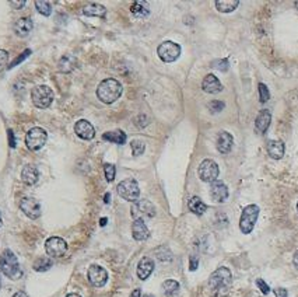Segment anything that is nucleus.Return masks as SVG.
Here are the masks:
<instances>
[{
	"label": "nucleus",
	"mask_w": 298,
	"mask_h": 297,
	"mask_svg": "<svg viewBox=\"0 0 298 297\" xmlns=\"http://www.w3.org/2000/svg\"><path fill=\"white\" fill-rule=\"evenodd\" d=\"M144 297H154V296H151V295H146V296Z\"/></svg>",
	"instance_id": "nucleus-53"
},
{
	"label": "nucleus",
	"mask_w": 298,
	"mask_h": 297,
	"mask_svg": "<svg viewBox=\"0 0 298 297\" xmlns=\"http://www.w3.org/2000/svg\"><path fill=\"white\" fill-rule=\"evenodd\" d=\"M45 251L50 258H62L67 252V243L60 237H50L45 243Z\"/></svg>",
	"instance_id": "nucleus-11"
},
{
	"label": "nucleus",
	"mask_w": 298,
	"mask_h": 297,
	"mask_svg": "<svg viewBox=\"0 0 298 297\" xmlns=\"http://www.w3.org/2000/svg\"><path fill=\"white\" fill-rule=\"evenodd\" d=\"M48 139V133L45 129L35 126L33 129H30L27 135H25V145L31 151H37L45 146Z\"/></svg>",
	"instance_id": "nucleus-7"
},
{
	"label": "nucleus",
	"mask_w": 298,
	"mask_h": 297,
	"mask_svg": "<svg viewBox=\"0 0 298 297\" xmlns=\"http://www.w3.org/2000/svg\"><path fill=\"white\" fill-rule=\"evenodd\" d=\"M20 209L24 212V215L30 219H38L41 216V205L37 199L34 198H23L20 200Z\"/></svg>",
	"instance_id": "nucleus-13"
},
{
	"label": "nucleus",
	"mask_w": 298,
	"mask_h": 297,
	"mask_svg": "<svg viewBox=\"0 0 298 297\" xmlns=\"http://www.w3.org/2000/svg\"><path fill=\"white\" fill-rule=\"evenodd\" d=\"M104 173H105V178L108 182H112L115 180L116 168L114 164H104Z\"/></svg>",
	"instance_id": "nucleus-34"
},
{
	"label": "nucleus",
	"mask_w": 298,
	"mask_h": 297,
	"mask_svg": "<svg viewBox=\"0 0 298 297\" xmlns=\"http://www.w3.org/2000/svg\"><path fill=\"white\" fill-rule=\"evenodd\" d=\"M130 148H132L133 156H141L146 150V145L143 141H132Z\"/></svg>",
	"instance_id": "nucleus-33"
},
{
	"label": "nucleus",
	"mask_w": 298,
	"mask_h": 297,
	"mask_svg": "<svg viewBox=\"0 0 298 297\" xmlns=\"http://www.w3.org/2000/svg\"><path fill=\"white\" fill-rule=\"evenodd\" d=\"M202 89L209 94H217V93L223 91V84L220 83V80L215 77L214 74H207L202 82Z\"/></svg>",
	"instance_id": "nucleus-20"
},
{
	"label": "nucleus",
	"mask_w": 298,
	"mask_h": 297,
	"mask_svg": "<svg viewBox=\"0 0 298 297\" xmlns=\"http://www.w3.org/2000/svg\"><path fill=\"white\" fill-rule=\"evenodd\" d=\"M198 265H199L198 258L191 256V265H189V269H191V271H196V269H198Z\"/></svg>",
	"instance_id": "nucleus-44"
},
{
	"label": "nucleus",
	"mask_w": 298,
	"mask_h": 297,
	"mask_svg": "<svg viewBox=\"0 0 298 297\" xmlns=\"http://www.w3.org/2000/svg\"><path fill=\"white\" fill-rule=\"evenodd\" d=\"M83 14L87 17H99L104 18L107 14V8L99 3H88L83 7Z\"/></svg>",
	"instance_id": "nucleus-24"
},
{
	"label": "nucleus",
	"mask_w": 298,
	"mask_h": 297,
	"mask_svg": "<svg viewBox=\"0 0 298 297\" xmlns=\"http://www.w3.org/2000/svg\"><path fill=\"white\" fill-rule=\"evenodd\" d=\"M76 63H77V60L72 55H66L59 60V70L63 73H69L75 69Z\"/></svg>",
	"instance_id": "nucleus-29"
},
{
	"label": "nucleus",
	"mask_w": 298,
	"mask_h": 297,
	"mask_svg": "<svg viewBox=\"0 0 298 297\" xmlns=\"http://www.w3.org/2000/svg\"><path fill=\"white\" fill-rule=\"evenodd\" d=\"M293 264H294V266L298 269V251L294 254V256H293Z\"/></svg>",
	"instance_id": "nucleus-46"
},
{
	"label": "nucleus",
	"mask_w": 298,
	"mask_h": 297,
	"mask_svg": "<svg viewBox=\"0 0 298 297\" xmlns=\"http://www.w3.org/2000/svg\"><path fill=\"white\" fill-rule=\"evenodd\" d=\"M99 224H101V226H105V224H107V217L101 219V222H99Z\"/></svg>",
	"instance_id": "nucleus-48"
},
{
	"label": "nucleus",
	"mask_w": 298,
	"mask_h": 297,
	"mask_svg": "<svg viewBox=\"0 0 298 297\" xmlns=\"http://www.w3.org/2000/svg\"><path fill=\"white\" fill-rule=\"evenodd\" d=\"M130 11H132V14L134 17L144 18V17H147L150 14V4L147 1H144V0H137V1H134L132 4Z\"/></svg>",
	"instance_id": "nucleus-25"
},
{
	"label": "nucleus",
	"mask_w": 298,
	"mask_h": 297,
	"mask_svg": "<svg viewBox=\"0 0 298 297\" xmlns=\"http://www.w3.org/2000/svg\"><path fill=\"white\" fill-rule=\"evenodd\" d=\"M153 271H154V261L149 256L141 258L140 262L137 264V278L140 281H146V279H149Z\"/></svg>",
	"instance_id": "nucleus-18"
},
{
	"label": "nucleus",
	"mask_w": 298,
	"mask_h": 297,
	"mask_svg": "<svg viewBox=\"0 0 298 297\" xmlns=\"http://www.w3.org/2000/svg\"><path fill=\"white\" fill-rule=\"evenodd\" d=\"M116 191H118V195L121 198L125 199V200H129V202H136L140 197L139 184L133 178H128V180L119 182L116 187Z\"/></svg>",
	"instance_id": "nucleus-5"
},
{
	"label": "nucleus",
	"mask_w": 298,
	"mask_h": 297,
	"mask_svg": "<svg viewBox=\"0 0 298 297\" xmlns=\"http://www.w3.org/2000/svg\"><path fill=\"white\" fill-rule=\"evenodd\" d=\"M232 285L231 271L225 266L217 268L209 278V292L212 297H224L230 293Z\"/></svg>",
	"instance_id": "nucleus-1"
},
{
	"label": "nucleus",
	"mask_w": 298,
	"mask_h": 297,
	"mask_svg": "<svg viewBox=\"0 0 298 297\" xmlns=\"http://www.w3.org/2000/svg\"><path fill=\"white\" fill-rule=\"evenodd\" d=\"M30 53H31V50H25V52H23L20 58H17L16 60H14V62H11V65L8 66V69H11V67H14V66H16V65H18L20 62H23V60H24V59L27 58L28 55H30Z\"/></svg>",
	"instance_id": "nucleus-40"
},
{
	"label": "nucleus",
	"mask_w": 298,
	"mask_h": 297,
	"mask_svg": "<svg viewBox=\"0 0 298 297\" xmlns=\"http://www.w3.org/2000/svg\"><path fill=\"white\" fill-rule=\"evenodd\" d=\"M87 276H88V282L95 288H102L107 285L108 272L99 265H91Z\"/></svg>",
	"instance_id": "nucleus-12"
},
{
	"label": "nucleus",
	"mask_w": 298,
	"mask_h": 297,
	"mask_svg": "<svg viewBox=\"0 0 298 297\" xmlns=\"http://www.w3.org/2000/svg\"><path fill=\"white\" fill-rule=\"evenodd\" d=\"M35 7L38 10V13L45 17H49L52 14V4L46 0H37L35 1Z\"/></svg>",
	"instance_id": "nucleus-31"
},
{
	"label": "nucleus",
	"mask_w": 298,
	"mask_h": 297,
	"mask_svg": "<svg viewBox=\"0 0 298 297\" xmlns=\"http://www.w3.org/2000/svg\"><path fill=\"white\" fill-rule=\"evenodd\" d=\"M8 145H10V148H16V138H14V132L11 131V129H8Z\"/></svg>",
	"instance_id": "nucleus-42"
},
{
	"label": "nucleus",
	"mask_w": 298,
	"mask_h": 297,
	"mask_svg": "<svg viewBox=\"0 0 298 297\" xmlns=\"http://www.w3.org/2000/svg\"><path fill=\"white\" fill-rule=\"evenodd\" d=\"M272 122V114L269 109H262L259 114H257L256 119H255V131L257 133H265Z\"/></svg>",
	"instance_id": "nucleus-17"
},
{
	"label": "nucleus",
	"mask_w": 298,
	"mask_h": 297,
	"mask_svg": "<svg viewBox=\"0 0 298 297\" xmlns=\"http://www.w3.org/2000/svg\"><path fill=\"white\" fill-rule=\"evenodd\" d=\"M13 297H28V295L25 292H17V293H14Z\"/></svg>",
	"instance_id": "nucleus-47"
},
{
	"label": "nucleus",
	"mask_w": 298,
	"mask_h": 297,
	"mask_svg": "<svg viewBox=\"0 0 298 297\" xmlns=\"http://www.w3.org/2000/svg\"><path fill=\"white\" fill-rule=\"evenodd\" d=\"M266 150H267V154L273 160H280L286 153V146L282 141H269L266 145Z\"/></svg>",
	"instance_id": "nucleus-22"
},
{
	"label": "nucleus",
	"mask_w": 298,
	"mask_h": 297,
	"mask_svg": "<svg viewBox=\"0 0 298 297\" xmlns=\"http://www.w3.org/2000/svg\"><path fill=\"white\" fill-rule=\"evenodd\" d=\"M274 296L276 297H287L289 296V292L287 289H284V288H277V289H274Z\"/></svg>",
	"instance_id": "nucleus-41"
},
{
	"label": "nucleus",
	"mask_w": 298,
	"mask_h": 297,
	"mask_svg": "<svg viewBox=\"0 0 298 297\" xmlns=\"http://www.w3.org/2000/svg\"><path fill=\"white\" fill-rule=\"evenodd\" d=\"M294 4H296V7L298 8V1H296V3H294Z\"/></svg>",
	"instance_id": "nucleus-52"
},
{
	"label": "nucleus",
	"mask_w": 298,
	"mask_h": 297,
	"mask_svg": "<svg viewBox=\"0 0 298 297\" xmlns=\"http://www.w3.org/2000/svg\"><path fill=\"white\" fill-rule=\"evenodd\" d=\"M108 202H109V194L105 195V203H108Z\"/></svg>",
	"instance_id": "nucleus-50"
},
{
	"label": "nucleus",
	"mask_w": 298,
	"mask_h": 297,
	"mask_svg": "<svg viewBox=\"0 0 298 297\" xmlns=\"http://www.w3.org/2000/svg\"><path fill=\"white\" fill-rule=\"evenodd\" d=\"M210 197L214 202L218 203H223L228 198V188L223 181H214L212 182V187H210Z\"/></svg>",
	"instance_id": "nucleus-15"
},
{
	"label": "nucleus",
	"mask_w": 298,
	"mask_h": 297,
	"mask_svg": "<svg viewBox=\"0 0 298 297\" xmlns=\"http://www.w3.org/2000/svg\"><path fill=\"white\" fill-rule=\"evenodd\" d=\"M0 286H1V279H0Z\"/></svg>",
	"instance_id": "nucleus-54"
},
{
	"label": "nucleus",
	"mask_w": 298,
	"mask_h": 297,
	"mask_svg": "<svg viewBox=\"0 0 298 297\" xmlns=\"http://www.w3.org/2000/svg\"><path fill=\"white\" fill-rule=\"evenodd\" d=\"M52 265H53V262H52V259H50L49 256H40L34 262V271H37V272H46L48 269H50Z\"/></svg>",
	"instance_id": "nucleus-30"
},
{
	"label": "nucleus",
	"mask_w": 298,
	"mask_h": 297,
	"mask_svg": "<svg viewBox=\"0 0 298 297\" xmlns=\"http://www.w3.org/2000/svg\"><path fill=\"white\" fill-rule=\"evenodd\" d=\"M10 6H13L17 10L23 8L25 6V0H21V1H10Z\"/></svg>",
	"instance_id": "nucleus-43"
},
{
	"label": "nucleus",
	"mask_w": 298,
	"mask_h": 297,
	"mask_svg": "<svg viewBox=\"0 0 298 297\" xmlns=\"http://www.w3.org/2000/svg\"><path fill=\"white\" fill-rule=\"evenodd\" d=\"M213 67L217 69V70H220V72H227L228 67H230V63H228L227 59H217V60L213 62Z\"/></svg>",
	"instance_id": "nucleus-37"
},
{
	"label": "nucleus",
	"mask_w": 298,
	"mask_h": 297,
	"mask_svg": "<svg viewBox=\"0 0 298 297\" xmlns=\"http://www.w3.org/2000/svg\"><path fill=\"white\" fill-rule=\"evenodd\" d=\"M38 178H40V171L37 167L34 165H25L21 171V180L24 184L27 185H35L38 182Z\"/></svg>",
	"instance_id": "nucleus-23"
},
{
	"label": "nucleus",
	"mask_w": 298,
	"mask_h": 297,
	"mask_svg": "<svg viewBox=\"0 0 298 297\" xmlns=\"http://www.w3.org/2000/svg\"><path fill=\"white\" fill-rule=\"evenodd\" d=\"M53 97H55L53 91L48 86H38V87L33 89V93H31L34 105L37 108H41V109L50 107V104L53 102Z\"/></svg>",
	"instance_id": "nucleus-6"
},
{
	"label": "nucleus",
	"mask_w": 298,
	"mask_h": 297,
	"mask_svg": "<svg viewBox=\"0 0 298 297\" xmlns=\"http://www.w3.org/2000/svg\"><path fill=\"white\" fill-rule=\"evenodd\" d=\"M257 89H259V99H260V102H267L269 99H270V93L267 90V87H266L263 83H259Z\"/></svg>",
	"instance_id": "nucleus-36"
},
{
	"label": "nucleus",
	"mask_w": 298,
	"mask_h": 297,
	"mask_svg": "<svg viewBox=\"0 0 298 297\" xmlns=\"http://www.w3.org/2000/svg\"><path fill=\"white\" fill-rule=\"evenodd\" d=\"M132 236H133V239L136 240V241H144V240L149 239L150 231H149V229H147V226H146L144 220L137 219V220H134V222H133Z\"/></svg>",
	"instance_id": "nucleus-21"
},
{
	"label": "nucleus",
	"mask_w": 298,
	"mask_h": 297,
	"mask_svg": "<svg viewBox=\"0 0 298 297\" xmlns=\"http://www.w3.org/2000/svg\"><path fill=\"white\" fill-rule=\"evenodd\" d=\"M238 6H240L238 0H217L215 1V7L220 13H231Z\"/></svg>",
	"instance_id": "nucleus-28"
},
{
	"label": "nucleus",
	"mask_w": 298,
	"mask_h": 297,
	"mask_svg": "<svg viewBox=\"0 0 298 297\" xmlns=\"http://www.w3.org/2000/svg\"><path fill=\"white\" fill-rule=\"evenodd\" d=\"M75 132L80 139H84V141H91L95 136V129L87 119H80L76 122Z\"/></svg>",
	"instance_id": "nucleus-14"
},
{
	"label": "nucleus",
	"mask_w": 298,
	"mask_h": 297,
	"mask_svg": "<svg viewBox=\"0 0 298 297\" xmlns=\"http://www.w3.org/2000/svg\"><path fill=\"white\" fill-rule=\"evenodd\" d=\"M188 207L192 213L198 216H202L207 210V205L199 197H192L188 202Z\"/></svg>",
	"instance_id": "nucleus-26"
},
{
	"label": "nucleus",
	"mask_w": 298,
	"mask_h": 297,
	"mask_svg": "<svg viewBox=\"0 0 298 297\" xmlns=\"http://www.w3.org/2000/svg\"><path fill=\"white\" fill-rule=\"evenodd\" d=\"M14 33H16L17 37H21L24 38L28 34L33 31L34 28V23L33 20L30 17H23V18H18L16 23H14Z\"/></svg>",
	"instance_id": "nucleus-19"
},
{
	"label": "nucleus",
	"mask_w": 298,
	"mask_h": 297,
	"mask_svg": "<svg viewBox=\"0 0 298 297\" xmlns=\"http://www.w3.org/2000/svg\"><path fill=\"white\" fill-rule=\"evenodd\" d=\"M124 87L116 79H105L99 83L97 96L104 104H112L122 96Z\"/></svg>",
	"instance_id": "nucleus-2"
},
{
	"label": "nucleus",
	"mask_w": 298,
	"mask_h": 297,
	"mask_svg": "<svg viewBox=\"0 0 298 297\" xmlns=\"http://www.w3.org/2000/svg\"><path fill=\"white\" fill-rule=\"evenodd\" d=\"M163 290L167 296H174L175 293H178V290H179V283L176 281H172V279H168L163 283Z\"/></svg>",
	"instance_id": "nucleus-32"
},
{
	"label": "nucleus",
	"mask_w": 298,
	"mask_h": 297,
	"mask_svg": "<svg viewBox=\"0 0 298 297\" xmlns=\"http://www.w3.org/2000/svg\"><path fill=\"white\" fill-rule=\"evenodd\" d=\"M0 226H1V213H0Z\"/></svg>",
	"instance_id": "nucleus-51"
},
{
	"label": "nucleus",
	"mask_w": 298,
	"mask_h": 297,
	"mask_svg": "<svg viewBox=\"0 0 298 297\" xmlns=\"http://www.w3.org/2000/svg\"><path fill=\"white\" fill-rule=\"evenodd\" d=\"M257 216H259V206L257 205H248L242 209L240 219V230L244 234H249L254 230V227L257 222Z\"/></svg>",
	"instance_id": "nucleus-4"
},
{
	"label": "nucleus",
	"mask_w": 298,
	"mask_h": 297,
	"mask_svg": "<svg viewBox=\"0 0 298 297\" xmlns=\"http://www.w3.org/2000/svg\"><path fill=\"white\" fill-rule=\"evenodd\" d=\"M199 178L203 182H214L218 178V174H220V168L215 163L214 160H210L206 158L203 160L198 168Z\"/></svg>",
	"instance_id": "nucleus-10"
},
{
	"label": "nucleus",
	"mask_w": 298,
	"mask_h": 297,
	"mask_svg": "<svg viewBox=\"0 0 298 297\" xmlns=\"http://www.w3.org/2000/svg\"><path fill=\"white\" fill-rule=\"evenodd\" d=\"M0 271L11 281H18L23 276V271L20 268L16 254L10 249H4L0 256Z\"/></svg>",
	"instance_id": "nucleus-3"
},
{
	"label": "nucleus",
	"mask_w": 298,
	"mask_h": 297,
	"mask_svg": "<svg viewBox=\"0 0 298 297\" xmlns=\"http://www.w3.org/2000/svg\"><path fill=\"white\" fill-rule=\"evenodd\" d=\"M7 63H8V52L7 50H0V72H1L3 69H6Z\"/></svg>",
	"instance_id": "nucleus-38"
},
{
	"label": "nucleus",
	"mask_w": 298,
	"mask_h": 297,
	"mask_svg": "<svg viewBox=\"0 0 298 297\" xmlns=\"http://www.w3.org/2000/svg\"><path fill=\"white\" fill-rule=\"evenodd\" d=\"M66 297H82L80 295H77V293H70V295H67Z\"/></svg>",
	"instance_id": "nucleus-49"
},
{
	"label": "nucleus",
	"mask_w": 298,
	"mask_h": 297,
	"mask_svg": "<svg viewBox=\"0 0 298 297\" xmlns=\"http://www.w3.org/2000/svg\"><path fill=\"white\" fill-rule=\"evenodd\" d=\"M130 212H132L134 220H137V219L143 220V219L154 217L156 216V207L147 199H137L136 202H133Z\"/></svg>",
	"instance_id": "nucleus-9"
},
{
	"label": "nucleus",
	"mask_w": 298,
	"mask_h": 297,
	"mask_svg": "<svg viewBox=\"0 0 298 297\" xmlns=\"http://www.w3.org/2000/svg\"><path fill=\"white\" fill-rule=\"evenodd\" d=\"M297 210H298V203H297Z\"/></svg>",
	"instance_id": "nucleus-55"
},
{
	"label": "nucleus",
	"mask_w": 298,
	"mask_h": 297,
	"mask_svg": "<svg viewBox=\"0 0 298 297\" xmlns=\"http://www.w3.org/2000/svg\"><path fill=\"white\" fill-rule=\"evenodd\" d=\"M209 109L213 112V114H217V112H221L224 108H225V104H224L223 101H218V99H213V101H210L209 102Z\"/></svg>",
	"instance_id": "nucleus-35"
},
{
	"label": "nucleus",
	"mask_w": 298,
	"mask_h": 297,
	"mask_svg": "<svg viewBox=\"0 0 298 297\" xmlns=\"http://www.w3.org/2000/svg\"><path fill=\"white\" fill-rule=\"evenodd\" d=\"M130 297H141V290L140 289H134L132 292Z\"/></svg>",
	"instance_id": "nucleus-45"
},
{
	"label": "nucleus",
	"mask_w": 298,
	"mask_h": 297,
	"mask_svg": "<svg viewBox=\"0 0 298 297\" xmlns=\"http://www.w3.org/2000/svg\"><path fill=\"white\" fill-rule=\"evenodd\" d=\"M102 139L111 142V143H115V145H125L126 135L121 129H118V131H112V132H105L102 135Z\"/></svg>",
	"instance_id": "nucleus-27"
},
{
	"label": "nucleus",
	"mask_w": 298,
	"mask_h": 297,
	"mask_svg": "<svg viewBox=\"0 0 298 297\" xmlns=\"http://www.w3.org/2000/svg\"><path fill=\"white\" fill-rule=\"evenodd\" d=\"M232 145H234V138L230 132L227 131H221L217 136V150L221 153V154H227L230 153L232 148Z\"/></svg>",
	"instance_id": "nucleus-16"
},
{
	"label": "nucleus",
	"mask_w": 298,
	"mask_h": 297,
	"mask_svg": "<svg viewBox=\"0 0 298 297\" xmlns=\"http://www.w3.org/2000/svg\"><path fill=\"white\" fill-rule=\"evenodd\" d=\"M256 285H257V288L260 289V292H262L263 295H269V292H270V288H269V285H267L265 281H262V279H257Z\"/></svg>",
	"instance_id": "nucleus-39"
},
{
	"label": "nucleus",
	"mask_w": 298,
	"mask_h": 297,
	"mask_svg": "<svg viewBox=\"0 0 298 297\" xmlns=\"http://www.w3.org/2000/svg\"><path fill=\"white\" fill-rule=\"evenodd\" d=\"M181 50H182L181 45H178L176 42L164 41L163 44H160V47L157 48V55L163 62L171 63L181 56Z\"/></svg>",
	"instance_id": "nucleus-8"
}]
</instances>
